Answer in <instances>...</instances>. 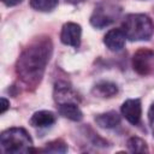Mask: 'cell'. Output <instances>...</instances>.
Segmentation results:
<instances>
[{
  "label": "cell",
  "mask_w": 154,
  "mask_h": 154,
  "mask_svg": "<svg viewBox=\"0 0 154 154\" xmlns=\"http://www.w3.org/2000/svg\"><path fill=\"white\" fill-rule=\"evenodd\" d=\"M49 37H40L32 41L20 54L17 61V75L28 87H36L43 76L52 54Z\"/></svg>",
  "instance_id": "6da1fadb"
},
{
  "label": "cell",
  "mask_w": 154,
  "mask_h": 154,
  "mask_svg": "<svg viewBox=\"0 0 154 154\" xmlns=\"http://www.w3.org/2000/svg\"><path fill=\"white\" fill-rule=\"evenodd\" d=\"M122 29L130 41H147L154 31L152 19L143 13L128 14L123 20Z\"/></svg>",
  "instance_id": "7a4b0ae2"
},
{
  "label": "cell",
  "mask_w": 154,
  "mask_h": 154,
  "mask_svg": "<svg viewBox=\"0 0 154 154\" xmlns=\"http://www.w3.org/2000/svg\"><path fill=\"white\" fill-rule=\"evenodd\" d=\"M0 144L2 153L19 154L30 153L32 149V140L23 128H11L2 131L0 136Z\"/></svg>",
  "instance_id": "3957f363"
},
{
  "label": "cell",
  "mask_w": 154,
  "mask_h": 154,
  "mask_svg": "<svg viewBox=\"0 0 154 154\" xmlns=\"http://www.w3.org/2000/svg\"><path fill=\"white\" fill-rule=\"evenodd\" d=\"M153 61H154V51L148 48H141L132 57V67L138 75L146 76L152 71Z\"/></svg>",
  "instance_id": "277c9868"
},
{
  "label": "cell",
  "mask_w": 154,
  "mask_h": 154,
  "mask_svg": "<svg viewBox=\"0 0 154 154\" xmlns=\"http://www.w3.org/2000/svg\"><path fill=\"white\" fill-rule=\"evenodd\" d=\"M81 36H82V29L79 24L73 22H67L63 25L60 32V41L64 45L78 48L81 45Z\"/></svg>",
  "instance_id": "5b68a950"
},
{
  "label": "cell",
  "mask_w": 154,
  "mask_h": 154,
  "mask_svg": "<svg viewBox=\"0 0 154 154\" xmlns=\"http://www.w3.org/2000/svg\"><path fill=\"white\" fill-rule=\"evenodd\" d=\"M117 17V13L114 12V8H109L107 6H99L95 8L90 17V23L95 28H105L114 22Z\"/></svg>",
  "instance_id": "8992f818"
},
{
  "label": "cell",
  "mask_w": 154,
  "mask_h": 154,
  "mask_svg": "<svg viewBox=\"0 0 154 154\" xmlns=\"http://www.w3.org/2000/svg\"><path fill=\"white\" fill-rule=\"evenodd\" d=\"M122 114L123 117L132 125H137L141 120L142 116V105L140 99H129L122 105Z\"/></svg>",
  "instance_id": "52a82bcc"
},
{
  "label": "cell",
  "mask_w": 154,
  "mask_h": 154,
  "mask_svg": "<svg viewBox=\"0 0 154 154\" xmlns=\"http://www.w3.org/2000/svg\"><path fill=\"white\" fill-rule=\"evenodd\" d=\"M125 40H126V36L123 29H111L103 36V43L109 51H113V52L122 51L125 45Z\"/></svg>",
  "instance_id": "ba28073f"
},
{
  "label": "cell",
  "mask_w": 154,
  "mask_h": 154,
  "mask_svg": "<svg viewBox=\"0 0 154 154\" xmlns=\"http://www.w3.org/2000/svg\"><path fill=\"white\" fill-rule=\"evenodd\" d=\"M54 99L57 103H65V102H78V95L73 91V89L67 84L59 82L54 87Z\"/></svg>",
  "instance_id": "9c48e42d"
},
{
  "label": "cell",
  "mask_w": 154,
  "mask_h": 154,
  "mask_svg": "<svg viewBox=\"0 0 154 154\" xmlns=\"http://www.w3.org/2000/svg\"><path fill=\"white\" fill-rule=\"evenodd\" d=\"M55 123V114L51 111L35 112L30 118V125L34 128H48Z\"/></svg>",
  "instance_id": "30bf717a"
},
{
  "label": "cell",
  "mask_w": 154,
  "mask_h": 154,
  "mask_svg": "<svg viewBox=\"0 0 154 154\" xmlns=\"http://www.w3.org/2000/svg\"><path fill=\"white\" fill-rule=\"evenodd\" d=\"M58 111L59 113L72 120V122H81L83 118V113L79 109L77 102H65V103H59L58 105Z\"/></svg>",
  "instance_id": "8fae6325"
},
{
  "label": "cell",
  "mask_w": 154,
  "mask_h": 154,
  "mask_svg": "<svg viewBox=\"0 0 154 154\" xmlns=\"http://www.w3.org/2000/svg\"><path fill=\"white\" fill-rule=\"evenodd\" d=\"M95 122L100 128L112 129V128H116L117 125H119L120 116L116 111H109V112H106V113L97 114L95 117Z\"/></svg>",
  "instance_id": "7c38bea8"
},
{
  "label": "cell",
  "mask_w": 154,
  "mask_h": 154,
  "mask_svg": "<svg viewBox=\"0 0 154 154\" xmlns=\"http://www.w3.org/2000/svg\"><path fill=\"white\" fill-rule=\"evenodd\" d=\"M118 93L117 84L108 82V81H101L96 83L93 88V94L100 97H112Z\"/></svg>",
  "instance_id": "4fadbf2b"
},
{
  "label": "cell",
  "mask_w": 154,
  "mask_h": 154,
  "mask_svg": "<svg viewBox=\"0 0 154 154\" xmlns=\"http://www.w3.org/2000/svg\"><path fill=\"white\" fill-rule=\"evenodd\" d=\"M59 0H30V6L40 12H49L54 10Z\"/></svg>",
  "instance_id": "5bb4252c"
},
{
  "label": "cell",
  "mask_w": 154,
  "mask_h": 154,
  "mask_svg": "<svg viewBox=\"0 0 154 154\" xmlns=\"http://www.w3.org/2000/svg\"><path fill=\"white\" fill-rule=\"evenodd\" d=\"M128 148L132 153H148V146L147 143L140 138V137H130L128 141Z\"/></svg>",
  "instance_id": "9a60e30c"
},
{
  "label": "cell",
  "mask_w": 154,
  "mask_h": 154,
  "mask_svg": "<svg viewBox=\"0 0 154 154\" xmlns=\"http://www.w3.org/2000/svg\"><path fill=\"white\" fill-rule=\"evenodd\" d=\"M42 150L48 152V153H66L67 152V146L65 144L64 141L55 140V141H52V142L47 143L45 149H42Z\"/></svg>",
  "instance_id": "2e32d148"
},
{
  "label": "cell",
  "mask_w": 154,
  "mask_h": 154,
  "mask_svg": "<svg viewBox=\"0 0 154 154\" xmlns=\"http://www.w3.org/2000/svg\"><path fill=\"white\" fill-rule=\"evenodd\" d=\"M148 120H149V125H150V129H152V132L154 136V103H152V106L148 111Z\"/></svg>",
  "instance_id": "e0dca14e"
},
{
  "label": "cell",
  "mask_w": 154,
  "mask_h": 154,
  "mask_svg": "<svg viewBox=\"0 0 154 154\" xmlns=\"http://www.w3.org/2000/svg\"><path fill=\"white\" fill-rule=\"evenodd\" d=\"M8 107H10V101L6 100L5 97H1V114H4Z\"/></svg>",
  "instance_id": "ac0fdd59"
},
{
  "label": "cell",
  "mask_w": 154,
  "mask_h": 154,
  "mask_svg": "<svg viewBox=\"0 0 154 154\" xmlns=\"http://www.w3.org/2000/svg\"><path fill=\"white\" fill-rule=\"evenodd\" d=\"M23 0H2V2L6 5V6H16V5H18V4H20Z\"/></svg>",
  "instance_id": "d6986e66"
}]
</instances>
